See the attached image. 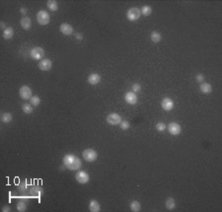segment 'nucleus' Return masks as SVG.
I'll use <instances>...</instances> for the list:
<instances>
[{"instance_id":"1","label":"nucleus","mask_w":222,"mask_h":212,"mask_svg":"<svg viewBox=\"0 0 222 212\" xmlns=\"http://www.w3.org/2000/svg\"><path fill=\"white\" fill-rule=\"evenodd\" d=\"M63 165L70 171H75L79 170L82 166V162L80 158L73 154H67L63 157Z\"/></svg>"},{"instance_id":"2","label":"nucleus","mask_w":222,"mask_h":212,"mask_svg":"<svg viewBox=\"0 0 222 212\" xmlns=\"http://www.w3.org/2000/svg\"><path fill=\"white\" fill-rule=\"evenodd\" d=\"M49 19H51V17H49L48 12L45 11V10H40L39 12H38L37 21L40 25H41V26H45V25H48L49 23V21H51Z\"/></svg>"},{"instance_id":"3","label":"nucleus","mask_w":222,"mask_h":212,"mask_svg":"<svg viewBox=\"0 0 222 212\" xmlns=\"http://www.w3.org/2000/svg\"><path fill=\"white\" fill-rule=\"evenodd\" d=\"M140 16H141V11L139 8H137V7L129 8L127 12V17L129 21H131V22L138 20L140 18Z\"/></svg>"},{"instance_id":"4","label":"nucleus","mask_w":222,"mask_h":212,"mask_svg":"<svg viewBox=\"0 0 222 212\" xmlns=\"http://www.w3.org/2000/svg\"><path fill=\"white\" fill-rule=\"evenodd\" d=\"M82 157L87 162H94L98 158V153L93 149H85L82 152Z\"/></svg>"},{"instance_id":"5","label":"nucleus","mask_w":222,"mask_h":212,"mask_svg":"<svg viewBox=\"0 0 222 212\" xmlns=\"http://www.w3.org/2000/svg\"><path fill=\"white\" fill-rule=\"evenodd\" d=\"M75 178H76L77 182H79L80 185H85L90 181L89 175L84 171H78L76 175H75Z\"/></svg>"},{"instance_id":"6","label":"nucleus","mask_w":222,"mask_h":212,"mask_svg":"<svg viewBox=\"0 0 222 212\" xmlns=\"http://www.w3.org/2000/svg\"><path fill=\"white\" fill-rule=\"evenodd\" d=\"M121 116L116 113H112L107 116V122L111 125H118L121 122Z\"/></svg>"},{"instance_id":"7","label":"nucleus","mask_w":222,"mask_h":212,"mask_svg":"<svg viewBox=\"0 0 222 212\" xmlns=\"http://www.w3.org/2000/svg\"><path fill=\"white\" fill-rule=\"evenodd\" d=\"M32 89L29 86H22L19 90V95L20 97L24 99V100H30L33 96H32Z\"/></svg>"},{"instance_id":"8","label":"nucleus","mask_w":222,"mask_h":212,"mask_svg":"<svg viewBox=\"0 0 222 212\" xmlns=\"http://www.w3.org/2000/svg\"><path fill=\"white\" fill-rule=\"evenodd\" d=\"M44 55H45V51L41 47H36L31 51V56L33 57V59L40 60L44 57Z\"/></svg>"},{"instance_id":"9","label":"nucleus","mask_w":222,"mask_h":212,"mask_svg":"<svg viewBox=\"0 0 222 212\" xmlns=\"http://www.w3.org/2000/svg\"><path fill=\"white\" fill-rule=\"evenodd\" d=\"M167 127H168V131L170 132V134L172 135H179L181 133V130H182L181 125L177 122H171L168 124Z\"/></svg>"},{"instance_id":"10","label":"nucleus","mask_w":222,"mask_h":212,"mask_svg":"<svg viewBox=\"0 0 222 212\" xmlns=\"http://www.w3.org/2000/svg\"><path fill=\"white\" fill-rule=\"evenodd\" d=\"M52 66V62L51 59H48V58L41 59L39 62V68L41 70H43V71H48V70H51Z\"/></svg>"},{"instance_id":"11","label":"nucleus","mask_w":222,"mask_h":212,"mask_svg":"<svg viewBox=\"0 0 222 212\" xmlns=\"http://www.w3.org/2000/svg\"><path fill=\"white\" fill-rule=\"evenodd\" d=\"M161 107L164 111H169L174 108V102L170 98H164L161 102Z\"/></svg>"},{"instance_id":"12","label":"nucleus","mask_w":222,"mask_h":212,"mask_svg":"<svg viewBox=\"0 0 222 212\" xmlns=\"http://www.w3.org/2000/svg\"><path fill=\"white\" fill-rule=\"evenodd\" d=\"M124 100L128 105H135L137 103V96L134 92H127L124 95Z\"/></svg>"},{"instance_id":"13","label":"nucleus","mask_w":222,"mask_h":212,"mask_svg":"<svg viewBox=\"0 0 222 212\" xmlns=\"http://www.w3.org/2000/svg\"><path fill=\"white\" fill-rule=\"evenodd\" d=\"M59 29H60V32L63 35H65V36H70V35H72V33H73V28H72V26H71V25H69V24H67V23L61 24Z\"/></svg>"},{"instance_id":"14","label":"nucleus","mask_w":222,"mask_h":212,"mask_svg":"<svg viewBox=\"0 0 222 212\" xmlns=\"http://www.w3.org/2000/svg\"><path fill=\"white\" fill-rule=\"evenodd\" d=\"M100 80H101V76H100L98 73H92L89 75V77H88V83L93 86L97 85L100 82Z\"/></svg>"},{"instance_id":"15","label":"nucleus","mask_w":222,"mask_h":212,"mask_svg":"<svg viewBox=\"0 0 222 212\" xmlns=\"http://www.w3.org/2000/svg\"><path fill=\"white\" fill-rule=\"evenodd\" d=\"M199 89L200 91H202V94H205V95H207V94H210L211 93V91H212V86L209 84V83H202L200 84V87H199Z\"/></svg>"},{"instance_id":"16","label":"nucleus","mask_w":222,"mask_h":212,"mask_svg":"<svg viewBox=\"0 0 222 212\" xmlns=\"http://www.w3.org/2000/svg\"><path fill=\"white\" fill-rule=\"evenodd\" d=\"M89 210L91 212H99L101 210V206H100L99 202L95 199H92L89 202Z\"/></svg>"},{"instance_id":"17","label":"nucleus","mask_w":222,"mask_h":212,"mask_svg":"<svg viewBox=\"0 0 222 212\" xmlns=\"http://www.w3.org/2000/svg\"><path fill=\"white\" fill-rule=\"evenodd\" d=\"M21 26H22V28L24 29V30H29V29L31 28L32 26V21L31 19L29 18V17H23L22 19H21Z\"/></svg>"},{"instance_id":"18","label":"nucleus","mask_w":222,"mask_h":212,"mask_svg":"<svg viewBox=\"0 0 222 212\" xmlns=\"http://www.w3.org/2000/svg\"><path fill=\"white\" fill-rule=\"evenodd\" d=\"M3 38L5 39V40H10L13 38V36H14V30H13V28L12 27H7L5 30L3 31Z\"/></svg>"},{"instance_id":"19","label":"nucleus","mask_w":222,"mask_h":212,"mask_svg":"<svg viewBox=\"0 0 222 212\" xmlns=\"http://www.w3.org/2000/svg\"><path fill=\"white\" fill-rule=\"evenodd\" d=\"M165 206L168 210H173L176 207V201L173 197H168L165 201Z\"/></svg>"},{"instance_id":"20","label":"nucleus","mask_w":222,"mask_h":212,"mask_svg":"<svg viewBox=\"0 0 222 212\" xmlns=\"http://www.w3.org/2000/svg\"><path fill=\"white\" fill-rule=\"evenodd\" d=\"M150 38H151V41L154 44H158L159 41H161L162 36L160 33H158V32H152L151 35H150Z\"/></svg>"},{"instance_id":"21","label":"nucleus","mask_w":222,"mask_h":212,"mask_svg":"<svg viewBox=\"0 0 222 212\" xmlns=\"http://www.w3.org/2000/svg\"><path fill=\"white\" fill-rule=\"evenodd\" d=\"M47 5H48V10H51L52 12L56 11L58 9V4L56 1H54V0H48L47 2Z\"/></svg>"},{"instance_id":"22","label":"nucleus","mask_w":222,"mask_h":212,"mask_svg":"<svg viewBox=\"0 0 222 212\" xmlns=\"http://www.w3.org/2000/svg\"><path fill=\"white\" fill-rule=\"evenodd\" d=\"M140 209H141V205H140L139 201L133 200L131 203V210L132 212H138V211H140Z\"/></svg>"},{"instance_id":"23","label":"nucleus","mask_w":222,"mask_h":212,"mask_svg":"<svg viewBox=\"0 0 222 212\" xmlns=\"http://www.w3.org/2000/svg\"><path fill=\"white\" fill-rule=\"evenodd\" d=\"M1 122L3 123H9L12 120V115L10 113H4L1 115Z\"/></svg>"},{"instance_id":"24","label":"nucleus","mask_w":222,"mask_h":212,"mask_svg":"<svg viewBox=\"0 0 222 212\" xmlns=\"http://www.w3.org/2000/svg\"><path fill=\"white\" fill-rule=\"evenodd\" d=\"M141 14H143L144 16H149L150 14L152 13V8L151 6L149 5H144L143 7L141 8Z\"/></svg>"},{"instance_id":"25","label":"nucleus","mask_w":222,"mask_h":212,"mask_svg":"<svg viewBox=\"0 0 222 212\" xmlns=\"http://www.w3.org/2000/svg\"><path fill=\"white\" fill-rule=\"evenodd\" d=\"M22 110L25 114L29 115L33 111V107H32L31 104H24V105L22 106Z\"/></svg>"},{"instance_id":"26","label":"nucleus","mask_w":222,"mask_h":212,"mask_svg":"<svg viewBox=\"0 0 222 212\" xmlns=\"http://www.w3.org/2000/svg\"><path fill=\"white\" fill-rule=\"evenodd\" d=\"M17 210L19 212H25L27 210V204L24 201H19L17 203Z\"/></svg>"},{"instance_id":"27","label":"nucleus","mask_w":222,"mask_h":212,"mask_svg":"<svg viewBox=\"0 0 222 212\" xmlns=\"http://www.w3.org/2000/svg\"><path fill=\"white\" fill-rule=\"evenodd\" d=\"M30 102H31V105L32 106H39L40 105V103H41V99L40 97H38V96H33L31 99H30Z\"/></svg>"},{"instance_id":"28","label":"nucleus","mask_w":222,"mask_h":212,"mask_svg":"<svg viewBox=\"0 0 222 212\" xmlns=\"http://www.w3.org/2000/svg\"><path fill=\"white\" fill-rule=\"evenodd\" d=\"M120 126L123 130H127L129 128V122L127 120H121V122L120 123Z\"/></svg>"},{"instance_id":"29","label":"nucleus","mask_w":222,"mask_h":212,"mask_svg":"<svg viewBox=\"0 0 222 212\" xmlns=\"http://www.w3.org/2000/svg\"><path fill=\"white\" fill-rule=\"evenodd\" d=\"M166 128H167V125L164 122H158L156 124V129L158 131H164Z\"/></svg>"},{"instance_id":"30","label":"nucleus","mask_w":222,"mask_h":212,"mask_svg":"<svg viewBox=\"0 0 222 212\" xmlns=\"http://www.w3.org/2000/svg\"><path fill=\"white\" fill-rule=\"evenodd\" d=\"M140 90H141V85L139 84V83H134V84L132 85V91L134 93L139 92Z\"/></svg>"},{"instance_id":"31","label":"nucleus","mask_w":222,"mask_h":212,"mask_svg":"<svg viewBox=\"0 0 222 212\" xmlns=\"http://www.w3.org/2000/svg\"><path fill=\"white\" fill-rule=\"evenodd\" d=\"M195 80L198 81L199 83H203V82H204V76L202 75V73L196 74V76H195Z\"/></svg>"},{"instance_id":"32","label":"nucleus","mask_w":222,"mask_h":212,"mask_svg":"<svg viewBox=\"0 0 222 212\" xmlns=\"http://www.w3.org/2000/svg\"><path fill=\"white\" fill-rule=\"evenodd\" d=\"M2 211L3 212H10L11 211V208H10V206H8V205H5L2 208Z\"/></svg>"},{"instance_id":"33","label":"nucleus","mask_w":222,"mask_h":212,"mask_svg":"<svg viewBox=\"0 0 222 212\" xmlns=\"http://www.w3.org/2000/svg\"><path fill=\"white\" fill-rule=\"evenodd\" d=\"M20 11H21V13H22V14L24 15V17H25V15L27 14V9H26V8L22 7V8H21V9H20Z\"/></svg>"},{"instance_id":"34","label":"nucleus","mask_w":222,"mask_h":212,"mask_svg":"<svg viewBox=\"0 0 222 212\" xmlns=\"http://www.w3.org/2000/svg\"><path fill=\"white\" fill-rule=\"evenodd\" d=\"M75 38H76L77 40H83V35L82 34H79V33H78V34H76V35H75Z\"/></svg>"},{"instance_id":"35","label":"nucleus","mask_w":222,"mask_h":212,"mask_svg":"<svg viewBox=\"0 0 222 212\" xmlns=\"http://www.w3.org/2000/svg\"><path fill=\"white\" fill-rule=\"evenodd\" d=\"M0 27H1V29H2L3 31L7 28V27H6V25H5V23H4V22H1V23H0Z\"/></svg>"}]
</instances>
